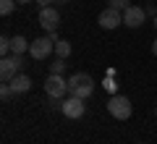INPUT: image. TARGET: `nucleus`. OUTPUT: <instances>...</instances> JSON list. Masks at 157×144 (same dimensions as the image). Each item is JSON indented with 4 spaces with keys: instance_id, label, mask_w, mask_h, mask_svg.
<instances>
[{
    "instance_id": "f257e3e1",
    "label": "nucleus",
    "mask_w": 157,
    "mask_h": 144,
    "mask_svg": "<svg viewBox=\"0 0 157 144\" xmlns=\"http://www.w3.org/2000/svg\"><path fill=\"white\" fill-rule=\"evenodd\" d=\"M68 94L71 97H78V100H86L94 94V79L84 71H76L71 79H68Z\"/></svg>"
},
{
    "instance_id": "f03ea898",
    "label": "nucleus",
    "mask_w": 157,
    "mask_h": 144,
    "mask_svg": "<svg viewBox=\"0 0 157 144\" xmlns=\"http://www.w3.org/2000/svg\"><path fill=\"white\" fill-rule=\"evenodd\" d=\"M107 113H110L113 118H118V121H128L131 113H134L131 100L126 97V94H113L110 100H107Z\"/></svg>"
},
{
    "instance_id": "7ed1b4c3",
    "label": "nucleus",
    "mask_w": 157,
    "mask_h": 144,
    "mask_svg": "<svg viewBox=\"0 0 157 144\" xmlns=\"http://www.w3.org/2000/svg\"><path fill=\"white\" fill-rule=\"evenodd\" d=\"M52 50H55V39H52L50 34H47V37H37L29 45V55H32L34 60H45Z\"/></svg>"
},
{
    "instance_id": "20e7f679",
    "label": "nucleus",
    "mask_w": 157,
    "mask_h": 144,
    "mask_svg": "<svg viewBox=\"0 0 157 144\" xmlns=\"http://www.w3.org/2000/svg\"><path fill=\"white\" fill-rule=\"evenodd\" d=\"M45 92L47 97H58V100H63L68 94V79L58 76V73H50V76L45 79Z\"/></svg>"
},
{
    "instance_id": "39448f33",
    "label": "nucleus",
    "mask_w": 157,
    "mask_h": 144,
    "mask_svg": "<svg viewBox=\"0 0 157 144\" xmlns=\"http://www.w3.org/2000/svg\"><path fill=\"white\" fill-rule=\"evenodd\" d=\"M21 68H24V58L21 55L3 58V60H0V79H3V81H11L16 73H21Z\"/></svg>"
},
{
    "instance_id": "423d86ee",
    "label": "nucleus",
    "mask_w": 157,
    "mask_h": 144,
    "mask_svg": "<svg viewBox=\"0 0 157 144\" xmlns=\"http://www.w3.org/2000/svg\"><path fill=\"white\" fill-rule=\"evenodd\" d=\"M39 26L45 29L47 34H52V32H58V26H60V13L55 11V8L52 6H47V8H42V11H39Z\"/></svg>"
},
{
    "instance_id": "0eeeda50",
    "label": "nucleus",
    "mask_w": 157,
    "mask_h": 144,
    "mask_svg": "<svg viewBox=\"0 0 157 144\" xmlns=\"http://www.w3.org/2000/svg\"><path fill=\"white\" fill-rule=\"evenodd\" d=\"M60 113L66 118H71V121H78V118L84 115V100H78V97H71V94H68L66 100H63V105H60Z\"/></svg>"
},
{
    "instance_id": "6e6552de",
    "label": "nucleus",
    "mask_w": 157,
    "mask_h": 144,
    "mask_svg": "<svg viewBox=\"0 0 157 144\" xmlns=\"http://www.w3.org/2000/svg\"><path fill=\"white\" fill-rule=\"evenodd\" d=\"M97 21H100L102 29H107V32H110V29H115V26H121V24H123V16H121V11H115V8L107 6L105 11H100Z\"/></svg>"
},
{
    "instance_id": "1a4fd4ad",
    "label": "nucleus",
    "mask_w": 157,
    "mask_h": 144,
    "mask_svg": "<svg viewBox=\"0 0 157 144\" xmlns=\"http://www.w3.org/2000/svg\"><path fill=\"white\" fill-rule=\"evenodd\" d=\"M144 16H147V11H144V8L131 6V8H126V11H123V24H126L128 29H136V26H141Z\"/></svg>"
},
{
    "instance_id": "9d476101",
    "label": "nucleus",
    "mask_w": 157,
    "mask_h": 144,
    "mask_svg": "<svg viewBox=\"0 0 157 144\" xmlns=\"http://www.w3.org/2000/svg\"><path fill=\"white\" fill-rule=\"evenodd\" d=\"M11 89H13V94H26L29 89H32V79H29L26 73H16V76L11 79Z\"/></svg>"
},
{
    "instance_id": "9b49d317",
    "label": "nucleus",
    "mask_w": 157,
    "mask_h": 144,
    "mask_svg": "<svg viewBox=\"0 0 157 144\" xmlns=\"http://www.w3.org/2000/svg\"><path fill=\"white\" fill-rule=\"evenodd\" d=\"M29 39L21 37V34H16V37H11V55H24V53L29 50Z\"/></svg>"
},
{
    "instance_id": "f8f14e48",
    "label": "nucleus",
    "mask_w": 157,
    "mask_h": 144,
    "mask_svg": "<svg viewBox=\"0 0 157 144\" xmlns=\"http://www.w3.org/2000/svg\"><path fill=\"white\" fill-rule=\"evenodd\" d=\"M55 55L66 60V58L71 55V42H66V39H58V42H55Z\"/></svg>"
},
{
    "instance_id": "ddd939ff",
    "label": "nucleus",
    "mask_w": 157,
    "mask_h": 144,
    "mask_svg": "<svg viewBox=\"0 0 157 144\" xmlns=\"http://www.w3.org/2000/svg\"><path fill=\"white\" fill-rule=\"evenodd\" d=\"M13 6H16V0H0V13H3V16H11Z\"/></svg>"
},
{
    "instance_id": "4468645a",
    "label": "nucleus",
    "mask_w": 157,
    "mask_h": 144,
    "mask_svg": "<svg viewBox=\"0 0 157 144\" xmlns=\"http://www.w3.org/2000/svg\"><path fill=\"white\" fill-rule=\"evenodd\" d=\"M63 71H66V63H63V58H58L55 63H50V73H58V76H63Z\"/></svg>"
},
{
    "instance_id": "2eb2a0df",
    "label": "nucleus",
    "mask_w": 157,
    "mask_h": 144,
    "mask_svg": "<svg viewBox=\"0 0 157 144\" xmlns=\"http://www.w3.org/2000/svg\"><path fill=\"white\" fill-rule=\"evenodd\" d=\"M107 6L115 8V11H126V8H131V3L128 0H107Z\"/></svg>"
},
{
    "instance_id": "dca6fc26",
    "label": "nucleus",
    "mask_w": 157,
    "mask_h": 144,
    "mask_svg": "<svg viewBox=\"0 0 157 144\" xmlns=\"http://www.w3.org/2000/svg\"><path fill=\"white\" fill-rule=\"evenodd\" d=\"M0 97H3V100H11V97H13L11 81H3V84H0Z\"/></svg>"
},
{
    "instance_id": "f3484780",
    "label": "nucleus",
    "mask_w": 157,
    "mask_h": 144,
    "mask_svg": "<svg viewBox=\"0 0 157 144\" xmlns=\"http://www.w3.org/2000/svg\"><path fill=\"white\" fill-rule=\"evenodd\" d=\"M0 53H3V58L11 55V37H3V39H0Z\"/></svg>"
},
{
    "instance_id": "a211bd4d",
    "label": "nucleus",
    "mask_w": 157,
    "mask_h": 144,
    "mask_svg": "<svg viewBox=\"0 0 157 144\" xmlns=\"http://www.w3.org/2000/svg\"><path fill=\"white\" fill-rule=\"evenodd\" d=\"M37 3H39L42 8H47V6H52V3H58V0H37Z\"/></svg>"
},
{
    "instance_id": "6ab92c4d",
    "label": "nucleus",
    "mask_w": 157,
    "mask_h": 144,
    "mask_svg": "<svg viewBox=\"0 0 157 144\" xmlns=\"http://www.w3.org/2000/svg\"><path fill=\"white\" fill-rule=\"evenodd\" d=\"M152 53L157 55V37H155V42H152Z\"/></svg>"
},
{
    "instance_id": "aec40b11",
    "label": "nucleus",
    "mask_w": 157,
    "mask_h": 144,
    "mask_svg": "<svg viewBox=\"0 0 157 144\" xmlns=\"http://www.w3.org/2000/svg\"><path fill=\"white\" fill-rule=\"evenodd\" d=\"M16 3H21V6H24V3H32V0H16Z\"/></svg>"
},
{
    "instance_id": "412c9836",
    "label": "nucleus",
    "mask_w": 157,
    "mask_h": 144,
    "mask_svg": "<svg viewBox=\"0 0 157 144\" xmlns=\"http://www.w3.org/2000/svg\"><path fill=\"white\" fill-rule=\"evenodd\" d=\"M63 3H68V0H58V6H63Z\"/></svg>"
},
{
    "instance_id": "4be33fe9",
    "label": "nucleus",
    "mask_w": 157,
    "mask_h": 144,
    "mask_svg": "<svg viewBox=\"0 0 157 144\" xmlns=\"http://www.w3.org/2000/svg\"><path fill=\"white\" fill-rule=\"evenodd\" d=\"M155 29H157V16H155Z\"/></svg>"
},
{
    "instance_id": "5701e85b",
    "label": "nucleus",
    "mask_w": 157,
    "mask_h": 144,
    "mask_svg": "<svg viewBox=\"0 0 157 144\" xmlns=\"http://www.w3.org/2000/svg\"><path fill=\"white\" fill-rule=\"evenodd\" d=\"M155 115H157V107H155Z\"/></svg>"
}]
</instances>
